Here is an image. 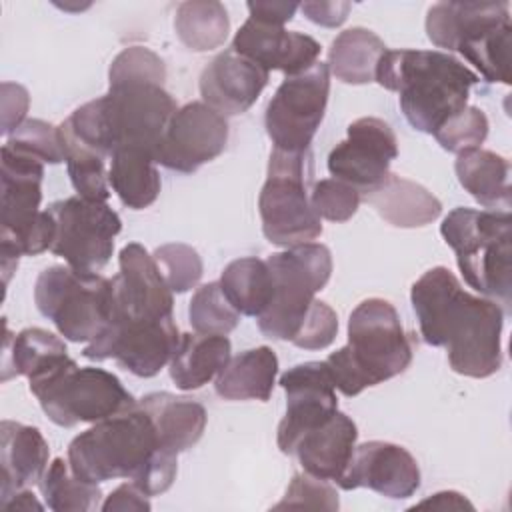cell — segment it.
<instances>
[{"label": "cell", "instance_id": "obj_1", "mask_svg": "<svg viewBox=\"0 0 512 512\" xmlns=\"http://www.w3.org/2000/svg\"><path fill=\"white\" fill-rule=\"evenodd\" d=\"M410 300L424 342L446 348L454 372L488 378L500 370L506 312L498 302L466 292L444 266L424 272L412 284Z\"/></svg>", "mask_w": 512, "mask_h": 512}, {"label": "cell", "instance_id": "obj_2", "mask_svg": "<svg viewBox=\"0 0 512 512\" xmlns=\"http://www.w3.org/2000/svg\"><path fill=\"white\" fill-rule=\"evenodd\" d=\"M176 456L160 444L150 416L140 406L94 422L68 446V464L80 480L100 484L126 478L148 496L172 486Z\"/></svg>", "mask_w": 512, "mask_h": 512}, {"label": "cell", "instance_id": "obj_3", "mask_svg": "<svg viewBox=\"0 0 512 512\" xmlns=\"http://www.w3.org/2000/svg\"><path fill=\"white\" fill-rule=\"evenodd\" d=\"M376 82L398 94L412 128L434 134L450 116L468 106L478 74L440 50H386L376 68Z\"/></svg>", "mask_w": 512, "mask_h": 512}, {"label": "cell", "instance_id": "obj_4", "mask_svg": "<svg viewBox=\"0 0 512 512\" xmlns=\"http://www.w3.org/2000/svg\"><path fill=\"white\" fill-rule=\"evenodd\" d=\"M176 110V102L164 86L124 82L110 84L104 96L76 108L68 124L84 144L104 158L128 148L154 154Z\"/></svg>", "mask_w": 512, "mask_h": 512}, {"label": "cell", "instance_id": "obj_5", "mask_svg": "<svg viewBox=\"0 0 512 512\" xmlns=\"http://www.w3.org/2000/svg\"><path fill=\"white\" fill-rule=\"evenodd\" d=\"M412 354V340L396 308L384 298H368L348 318V344L332 352L324 364L344 396H358L364 388L402 374Z\"/></svg>", "mask_w": 512, "mask_h": 512}, {"label": "cell", "instance_id": "obj_6", "mask_svg": "<svg viewBox=\"0 0 512 512\" xmlns=\"http://www.w3.org/2000/svg\"><path fill=\"white\" fill-rule=\"evenodd\" d=\"M444 242L454 250L468 286L512 306V216L508 210L454 208L440 224Z\"/></svg>", "mask_w": 512, "mask_h": 512}, {"label": "cell", "instance_id": "obj_7", "mask_svg": "<svg viewBox=\"0 0 512 512\" xmlns=\"http://www.w3.org/2000/svg\"><path fill=\"white\" fill-rule=\"evenodd\" d=\"M44 162L20 148L2 146V228L0 256L4 282L22 254L36 256L52 248L54 218L40 210Z\"/></svg>", "mask_w": 512, "mask_h": 512}, {"label": "cell", "instance_id": "obj_8", "mask_svg": "<svg viewBox=\"0 0 512 512\" xmlns=\"http://www.w3.org/2000/svg\"><path fill=\"white\" fill-rule=\"evenodd\" d=\"M28 380L44 414L64 428L100 422L138 406L118 376L104 368H80L70 356L56 360Z\"/></svg>", "mask_w": 512, "mask_h": 512}, {"label": "cell", "instance_id": "obj_9", "mask_svg": "<svg viewBox=\"0 0 512 512\" xmlns=\"http://www.w3.org/2000/svg\"><path fill=\"white\" fill-rule=\"evenodd\" d=\"M272 278V298L256 318L266 338L288 340L298 334L316 292L332 274V254L324 244L306 242L266 258Z\"/></svg>", "mask_w": 512, "mask_h": 512}, {"label": "cell", "instance_id": "obj_10", "mask_svg": "<svg viewBox=\"0 0 512 512\" xmlns=\"http://www.w3.org/2000/svg\"><path fill=\"white\" fill-rule=\"evenodd\" d=\"M310 172V150H272L268 162V176L258 196L262 232L268 242L292 248L312 242L322 234L320 216L312 208L306 190Z\"/></svg>", "mask_w": 512, "mask_h": 512}, {"label": "cell", "instance_id": "obj_11", "mask_svg": "<svg viewBox=\"0 0 512 512\" xmlns=\"http://www.w3.org/2000/svg\"><path fill=\"white\" fill-rule=\"evenodd\" d=\"M34 302L66 340L92 342L112 316V278L48 266L36 278Z\"/></svg>", "mask_w": 512, "mask_h": 512}, {"label": "cell", "instance_id": "obj_12", "mask_svg": "<svg viewBox=\"0 0 512 512\" xmlns=\"http://www.w3.org/2000/svg\"><path fill=\"white\" fill-rule=\"evenodd\" d=\"M54 218L50 252L82 274H98L114 252V238L122 230L120 216L106 204L70 196L46 208Z\"/></svg>", "mask_w": 512, "mask_h": 512}, {"label": "cell", "instance_id": "obj_13", "mask_svg": "<svg viewBox=\"0 0 512 512\" xmlns=\"http://www.w3.org/2000/svg\"><path fill=\"white\" fill-rule=\"evenodd\" d=\"M330 94L328 64L316 62L304 72L286 76L266 106V132L274 148L308 152L320 128Z\"/></svg>", "mask_w": 512, "mask_h": 512}, {"label": "cell", "instance_id": "obj_14", "mask_svg": "<svg viewBox=\"0 0 512 512\" xmlns=\"http://www.w3.org/2000/svg\"><path fill=\"white\" fill-rule=\"evenodd\" d=\"M180 342L178 326L172 318L134 320L112 314L106 328L82 350L88 360L114 358L124 370L140 378L156 376Z\"/></svg>", "mask_w": 512, "mask_h": 512}, {"label": "cell", "instance_id": "obj_15", "mask_svg": "<svg viewBox=\"0 0 512 512\" xmlns=\"http://www.w3.org/2000/svg\"><path fill=\"white\" fill-rule=\"evenodd\" d=\"M396 156L398 140L392 126L382 118L364 116L354 120L346 130V140L330 150L328 170L336 180L368 194L386 180Z\"/></svg>", "mask_w": 512, "mask_h": 512}, {"label": "cell", "instance_id": "obj_16", "mask_svg": "<svg viewBox=\"0 0 512 512\" xmlns=\"http://www.w3.org/2000/svg\"><path fill=\"white\" fill-rule=\"evenodd\" d=\"M228 142L226 116L204 102H188L174 112L154 152L156 164L182 174L218 158Z\"/></svg>", "mask_w": 512, "mask_h": 512}, {"label": "cell", "instance_id": "obj_17", "mask_svg": "<svg viewBox=\"0 0 512 512\" xmlns=\"http://www.w3.org/2000/svg\"><path fill=\"white\" fill-rule=\"evenodd\" d=\"M286 392V414L278 424L276 442L280 452L294 454L304 434L322 426L338 410L336 386L324 362H304L280 376Z\"/></svg>", "mask_w": 512, "mask_h": 512}, {"label": "cell", "instance_id": "obj_18", "mask_svg": "<svg viewBox=\"0 0 512 512\" xmlns=\"http://www.w3.org/2000/svg\"><path fill=\"white\" fill-rule=\"evenodd\" d=\"M120 272L112 278V314L134 320L172 318L174 298L154 256L138 242L120 250Z\"/></svg>", "mask_w": 512, "mask_h": 512}, {"label": "cell", "instance_id": "obj_19", "mask_svg": "<svg viewBox=\"0 0 512 512\" xmlns=\"http://www.w3.org/2000/svg\"><path fill=\"white\" fill-rule=\"evenodd\" d=\"M342 490L370 488L386 498L404 500L420 488L416 458L398 444L370 440L354 448V454L336 482Z\"/></svg>", "mask_w": 512, "mask_h": 512}, {"label": "cell", "instance_id": "obj_20", "mask_svg": "<svg viewBox=\"0 0 512 512\" xmlns=\"http://www.w3.org/2000/svg\"><path fill=\"white\" fill-rule=\"evenodd\" d=\"M232 50L260 64L264 70H282L286 76L308 70L318 62L320 44L302 32L248 18L232 40Z\"/></svg>", "mask_w": 512, "mask_h": 512}, {"label": "cell", "instance_id": "obj_21", "mask_svg": "<svg viewBox=\"0 0 512 512\" xmlns=\"http://www.w3.org/2000/svg\"><path fill=\"white\" fill-rule=\"evenodd\" d=\"M268 78V70L230 48L202 70L200 94L204 104L222 116H238L258 100Z\"/></svg>", "mask_w": 512, "mask_h": 512}, {"label": "cell", "instance_id": "obj_22", "mask_svg": "<svg viewBox=\"0 0 512 512\" xmlns=\"http://www.w3.org/2000/svg\"><path fill=\"white\" fill-rule=\"evenodd\" d=\"M50 448L42 432L12 420L0 424V504L18 490L40 482L48 468Z\"/></svg>", "mask_w": 512, "mask_h": 512}, {"label": "cell", "instance_id": "obj_23", "mask_svg": "<svg viewBox=\"0 0 512 512\" xmlns=\"http://www.w3.org/2000/svg\"><path fill=\"white\" fill-rule=\"evenodd\" d=\"M358 440V428L354 420L344 412H334L322 426L310 430L300 438L294 448L304 472L338 482L344 474Z\"/></svg>", "mask_w": 512, "mask_h": 512}, {"label": "cell", "instance_id": "obj_24", "mask_svg": "<svg viewBox=\"0 0 512 512\" xmlns=\"http://www.w3.org/2000/svg\"><path fill=\"white\" fill-rule=\"evenodd\" d=\"M138 406L150 416L160 444L174 454L192 448L204 434L208 416L196 400L170 392H152L140 398Z\"/></svg>", "mask_w": 512, "mask_h": 512}, {"label": "cell", "instance_id": "obj_25", "mask_svg": "<svg viewBox=\"0 0 512 512\" xmlns=\"http://www.w3.org/2000/svg\"><path fill=\"white\" fill-rule=\"evenodd\" d=\"M510 18L508 2H438L428 8L426 34L438 48L456 50L484 26Z\"/></svg>", "mask_w": 512, "mask_h": 512}, {"label": "cell", "instance_id": "obj_26", "mask_svg": "<svg viewBox=\"0 0 512 512\" xmlns=\"http://www.w3.org/2000/svg\"><path fill=\"white\" fill-rule=\"evenodd\" d=\"M364 196L376 212L396 228L426 226L442 212V204L432 192L392 172L378 188Z\"/></svg>", "mask_w": 512, "mask_h": 512}, {"label": "cell", "instance_id": "obj_27", "mask_svg": "<svg viewBox=\"0 0 512 512\" xmlns=\"http://www.w3.org/2000/svg\"><path fill=\"white\" fill-rule=\"evenodd\" d=\"M230 352L232 346L224 334H180L170 358V378L180 390H198L222 372Z\"/></svg>", "mask_w": 512, "mask_h": 512}, {"label": "cell", "instance_id": "obj_28", "mask_svg": "<svg viewBox=\"0 0 512 512\" xmlns=\"http://www.w3.org/2000/svg\"><path fill=\"white\" fill-rule=\"evenodd\" d=\"M278 374V356L268 346H258L230 358L216 376V394L224 400H260L272 394Z\"/></svg>", "mask_w": 512, "mask_h": 512}, {"label": "cell", "instance_id": "obj_29", "mask_svg": "<svg viewBox=\"0 0 512 512\" xmlns=\"http://www.w3.org/2000/svg\"><path fill=\"white\" fill-rule=\"evenodd\" d=\"M454 170L460 186L482 206L510 208V164L504 156L474 148L458 154Z\"/></svg>", "mask_w": 512, "mask_h": 512}, {"label": "cell", "instance_id": "obj_30", "mask_svg": "<svg viewBox=\"0 0 512 512\" xmlns=\"http://www.w3.org/2000/svg\"><path fill=\"white\" fill-rule=\"evenodd\" d=\"M384 40L368 28L340 32L328 50V70L344 84H368L376 80V68L386 52Z\"/></svg>", "mask_w": 512, "mask_h": 512}, {"label": "cell", "instance_id": "obj_31", "mask_svg": "<svg viewBox=\"0 0 512 512\" xmlns=\"http://www.w3.org/2000/svg\"><path fill=\"white\" fill-rule=\"evenodd\" d=\"M108 182L124 206L144 210L160 194V172L154 154L146 150H118L110 156Z\"/></svg>", "mask_w": 512, "mask_h": 512}, {"label": "cell", "instance_id": "obj_32", "mask_svg": "<svg viewBox=\"0 0 512 512\" xmlns=\"http://www.w3.org/2000/svg\"><path fill=\"white\" fill-rule=\"evenodd\" d=\"M68 356L64 340L44 328H24L12 336L6 328L2 354V382L12 376L32 378L56 360Z\"/></svg>", "mask_w": 512, "mask_h": 512}, {"label": "cell", "instance_id": "obj_33", "mask_svg": "<svg viewBox=\"0 0 512 512\" xmlns=\"http://www.w3.org/2000/svg\"><path fill=\"white\" fill-rule=\"evenodd\" d=\"M220 288L238 314L258 318L272 298V278L266 260L254 256L232 260L220 276Z\"/></svg>", "mask_w": 512, "mask_h": 512}, {"label": "cell", "instance_id": "obj_34", "mask_svg": "<svg viewBox=\"0 0 512 512\" xmlns=\"http://www.w3.org/2000/svg\"><path fill=\"white\" fill-rule=\"evenodd\" d=\"M174 28L186 48L194 52H208L226 42L230 20L222 2L192 0L178 4Z\"/></svg>", "mask_w": 512, "mask_h": 512}, {"label": "cell", "instance_id": "obj_35", "mask_svg": "<svg viewBox=\"0 0 512 512\" xmlns=\"http://www.w3.org/2000/svg\"><path fill=\"white\" fill-rule=\"evenodd\" d=\"M510 44L512 26L510 18H504L462 40L456 52L474 64L486 82L510 84Z\"/></svg>", "mask_w": 512, "mask_h": 512}, {"label": "cell", "instance_id": "obj_36", "mask_svg": "<svg viewBox=\"0 0 512 512\" xmlns=\"http://www.w3.org/2000/svg\"><path fill=\"white\" fill-rule=\"evenodd\" d=\"M38 484L46 506L54 512H90L102 508V490L98 484L80 480L64 458H54Z\"/></svg>", "mask_w": 512, "mask_h": 512}, {"label": "cell", "instance_id": "obj_37", "mask_svg": "<svg viewBox=\"0 0 512 512\" xmlns=\"http://www.w3.org/2000/svg\"><path fill=\"white\" fill-rule=\"evenodd\" d=\"M62 146H64V162L68 168V176L72 180L78 196L94 202H106L110 196L108 190V174L104 170V156L84 144L70 128L68 120L60 126Z\"/></svg>", "mask_w": 512, "mask_h": 512}, {"label": "cell", "instance_id": "obj_38", "mask_svg": "<svg viewBox=\"0 0 512 512\" xmlns=\"http://www.w3.org/2000/svg\"><path fill=\"white\" fill-rule=\"evenodd\" d=\"M188 318L196 332L224 336L240 322V314L224 296L220 282H208L194 292L188 306Z\"/></svg>", "mask_w": 512, "mask_h": 512}, {"label": "cell", "instance_id": "obj_39", "mask_svg": "<svg viewBox=\"0 0 512 512\" xmlns=\"http://www.w3.org/2000/svg\"><path fill=\"white\" fill-rule=\"evenodd\" d=\"M154 260L170 290L178 294L192 290L200 282L204 272L200 254L192 246L182 242L158 246L154 250Z\"/></svg>", "mask_w": 512, "mask_h": 512}, {"label": "cell", "instance_id": "obj_40", "mask_svg": "<svg viewBox=\"0 0 512 512\" xmlns=\"http://www.w3.org/2000/svg\"><path fill=\"white\" fill-rule=\"evenodd\" d=\"M488 136V118L486 114L476 106H466L454 116H450L436 132V142L454 154H462L474 148H480V144Z\"/></svg>", "mask_w": 512, "mask_h": 512}, {"label": "cell", "instance_id": "obj_41", "mask_svg": "<svg viewBox=\"0 0 512 512\" xmlns=\"http://www.w3.org/2000/svg\"><path fill=\"white\" fill-rule=\"evenodd\" d=\"M166 66L164 60L144 46L124 48L110 64L108 82L124 84V82H152L164 86Z\"/></svg>", "mask_w": 512, "mask_h": 512}, {"label": "cell", "instance_id": "obj_42", "mask_svg": "<svg viewBox=\"0 0 512 512\" xmlns=\"http://www.w3.org/2000/svg\"><path fill=\"white\" fill-rule=\"evenodd\" d=\"M6 142L14 148H20L24 152L38 156L42 162H48V164L64 162V146H62L60 128L52 126L44 120H38V118L24 120L10 134V138Z\"/></svg>", "mask_w": 512, "mask_h": 512}, {"label": "cell", "instance_id": "obj_43", "mask_svg": "<svg viewBox=\"0 0 512 512\" xmlns=\"http://www.w3.org/2000/svg\"><path fill=\"white\" fill-rule=\"evenodd\" d=\"M360 200L362 194L354 186L336 178H324L316 182L310 194V202L316 214L330 222L350 220L356 214Z\"/></svg>", "mask_w": 512, "mask_h": 512}, {"label": "cell", "instance_id": "obj_44", "mask_svg": "<svg viewBox=\"0 0 512 512\" xmlns=\"http://www.w3.org/2000/svg\"><path fill=\"white\" fill-rule=\"evenodd\" d=\"M338 494L328 484L308 472L294 474L284 498L274 506V510L296 508V510H338Z\"/></svg>", "mask_w": 512, "mask_h": 512}, {"label": "cell", "instance_id": "obj_45", "mask_svg": "<svg viewBox=\"0 0 512 512\" xmlns=\"http://www.w3.org/2000/svg\"><path fill=\"white\" fill-rule=\"evenodd\" d=\"M338 334V316L336 312L322 300H314L310 310L292 338V344L304 350H322L328 348Z\"/></svg>", "mask_w": 512, "mask_h": 512}, {"label": "cell", "instance_id": "obj_46", "mask_svg": "<svg viewBox=\"0 0 512 512\" xmlns=\"http://www.w3.org/2000/svg\"><path fill=\"white\" fill-rule=\"evenodd\" d=\"M28 92L20 84L2 82V134H12L28 112Z\"/></svg>", "mask_w": 512, "mask_h": 512}, {"label": "cell", "instance_id": "obj_47", "mask_svg": "<svg viewBox=\"0 0 512 512\" xmlns=\"http://www.w3.org/2000/svg\"><path fill=\"white\" fill-rule=\"evenodd\" d=\"M104 512H148L150 510V502H148V494H144L136 484L126 482L120 484L114 492H110V496L104 500L102 504Z\"/></svg>", "mask_w": 512, "mask_h": 512}, {"label": "cell", "instance_id": "obj_48", "mask_svg": "<svg viewBox=\"0 0 512 512\" xmlns=\"http://www.w3.org/2000/svg\"><path fill=\"white\" fill-rule=\"evenodd\" d=\"M350 8H352L350 2H302L300 4V10L310 22L326 28L340 26L346 20Z\"/></svg>", "mask_w": 512, "mask_h": 512}, {"label": "cell", "instance_id": "obj_49", "mask_svg": "<svg viewBox=\"0 0 512 512\" xmlns=\"http://www.w3.org/2000/svg\"><path fill=\"white\" fill-rule=\"evenodd\" d=\"M246 6L250 10V18L278 24V26H284L286 22H290L296 10L300 8V4L296 2H276V0H256V2H248Z\"/></svg>", "mask_w": 512, "mask_h": 512}, {"label": "cell", "instance_id": "obj_50", "mask_svg": "<svg viewBox=\"0 0 512 512\" xmlns=\"http://www.w3.org/2000/svg\"><path fill=\"white\" fill-rule=\"evenodd\" d=\"M438 508V510H474V506L458 492L452 490H444V492H436L434 496L418 502L414 508Z\"/></svg>", "mask_w": 512, "mask_h": 512}, {"label": "cell", "instance_id": "obj_51", "mask_svg": "<svg viewBox=\"0 0 512 512\" xmlns=\"http://www.w3.org/2000/svg\"><path fill=\"white\" fill-rule=\"evenodd\" d=\"M0 506H2L4 510H24V512H30V510H44V504H40L38 498L34 496V492H30L28 488L18 490V492L12 494L8 500H4Z\"/></svg>", "mask_w": 512, "mask_h": 512}]
</instances>
